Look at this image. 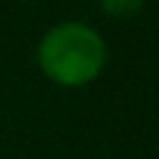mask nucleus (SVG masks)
<instances>
[{"mask_svg": "<svg viewBox=\"0 0 159 159\" xmlns=\"http://www.w3.org/2000/svg\"><path fill=\"white\" fill-rule=\"evenodd\" d=\"M35 59L47 80L65 89H80L100 77L106 65V44L89 24L65 21L41 35Z\"/></svg>", "mask_w": 159, "mask_h": 159, "instance_id": "1", "label": "nucleus"}, {"mask_svg": "<svg viewBox=\"0 0 159 159\" xmlns=\"http://www.w3.org/2000/svg\"><path fill=\"white\" fill-rule=\"evenodd\" d=\"M144 6V0H100V9L109 18H130Z\"/></svg>", "mask_w": 159, "mask_h": 159, "instance_id": "2", "label": "nucleus"}]
</instances>
